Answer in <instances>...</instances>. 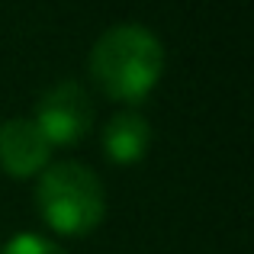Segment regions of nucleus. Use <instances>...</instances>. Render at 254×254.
Returning <instances> with one entry per match:
<instances>
[{"label": "nucleus", "mask_w": 254, "mask_h": 254, "mask_svg": "<svg viewBox=\"0 0 254 254\" xmlns=\"http://www.w3.org/2000/svg\"><path fill=\"white\" fill-rule=\"evenodd\" d=\"M0 254H68V251L58 242L39 235V232H19V235H13L10 242L3 245Z\"/></svg>", "instance_id": "nucleus-6"}, {"label": "nucleus", "mask_w": 254, "mask_h": 254, "mask_svg": "<svg viewBox=\"0 0 254 254\" xmlns=\"http://www.w3.org/2000/svg\"><path fill=\"white\" fill-rule=\"evenodd\" d=\"M151 145V123L135 110H119L103 126V151L113 164H138Z\"/></svg>", "instance_id": "nucleus-5"}, {"label": "nucleus", "mask_w": 254, "mask_h": 254, "mask_svg": "<svg viewBox=\"0 0 254 254\" xmlns=\"http://www.w3.org/2000/svg\"><path fill=\"white\" fill-rule=\"evenodd\" d=\"M52 145L32 119H6L0 126V168L10 177H36L49 168Z\"/></svg>", "instance_id": "nucleus-4"}, {"label": "nucleus", "mask_w": 254, "mask_h": 254, "mask_svg": "<svg viewBox=\"0 0 254 254\" xmlns=\"http://www.w3.org/2000/svg\"><path fill=\"white\" fill-rule=\"evenodd\" d=\"M87 68L93 84L110 100L138 103L164 74V45L148 26L119 23L93 42Z\"/></svg>", "instance_id": "nucleus-1"}, {"label": "nucleus", "mask_w": 254, "mask_h": 254, "mask_svg": "<svg viewBox=\"0 0 254 254\" xmlns=\"http://www.w3.org/2000/svg\"><path fill=\"white\" fill-rule=\"evenodd\" d=\"M36 206L52 232L68 238H84L103 222L106 193L100 177L87 164L58 161L39 174Z\"/></svg>", "instance_id": "nucleus-2"}, {"label": "nucleus", "mask_w": 254, "mask_h": 254, "mask_svg": "<svg viewBox=\"0 0 254 254\" xmlns=\"http://www.w3.org/2000/svg\"><path fill=\"white\" fill-rule=\"evenodd\" d=\"M39 132L45 135L49 145H77L81 138L90 132L93 126V103L87 97V90L74 81H62L52 90H45L39 97L36 106V119Z\"/></svg>", "instance_id": "nucleus-3"}]
</instances>
